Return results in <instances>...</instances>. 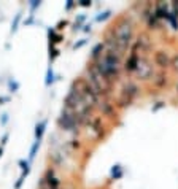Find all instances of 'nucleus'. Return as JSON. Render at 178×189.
<instances>
[{"mask_svg": "<svg viewBox=\"0 0 178 189\" xmlns=\"http://www.w3.org/2000/svg\"><path fill=\"white\" fill-rule=\"evenodd\" d=\"M122 57H124V56H122L118 49L105 48L100 57L97 60H94V64L115 84L116 81L119 80L121 72H122Z\"/></svg>", "mask_w": 178, "mask_h": 189, "instance_id": "f257e3e1", "label": "nucleus"}, {"mask_svg": "<svg viewBox=\"0 0 178 189\" xmlns=\"http://www.w3.org/2000/svg\"><path fill=\"white\" fill-rule=\"evenodd\" d=\"M110 30H112V34L115 37L116 46H118L119 51L122 54L131 51V48L134 45V22L127 16H122L116 21V24Z\"/></svg>", "mask_w": 178, "mask_h": 189, "instance_id": "f03ea898", "label": "nucleus"}, {"mask_svg": "<svg viewBox=\"0 0 178 189\" xmlns=\"http://www.w3.org/2000/svg\"><path fill=\"white\" fill-rule=\"evenodd\" d=\"M140 94V87L138 84L135 83V81L129 80L127 83L122 84L121 91H119V96H118V102H116V105L119 106V108H126V106H129L134 100L137 99V96Z\"/></svg>", "mask_w": 178, "mask_h": 189, "instance_id": "7ed1b4c3", "label": "nucleus"}, {"mask_svg": "<svg viewBox=\"0 0 178 189\" xmlns=\"http://www.w3.org/2000/svg\"><path fill=\"white\" fill-rule=\"evenodd\" d=\"M57 124L60 129L67 130V132H78V129L83 125L81 121L78 119L76 113L65 108V106H62V110H60V115L57 118Z\"/></svg>", "mask_w": 178, "mask_h": 189, "instance_id": "20e7f679", "label": "nucleus"}, {"mask_svg": "<svg viewBox=\"0 0 178 189\" xmlns=\"http://www.w3.org/2000/svg\"><path fill=\"white\" fill-rule=\"evenodd\" d=\"M134 75H137V78L138 80H142V81H148V80H153L154 78V68H153V64L146 59V57H142L138 62V67H137V70Z\"/></svg>", "mask_w": 178, "mask_h": 189, "instance_id": "39448f33", "label": "nucleus"}, {"mask_svg": "<svg viewBox=\"0 0 178 189\" xmlns=\"http://www.w3.org/2000/svg\"><path fill=\"white\" fill-rule=\"evenodd\" d=\"M153 60H154V65L162 72L167 70L172 64V57L169 56L167 51H164V49H157V51L153 54Z\"/></svg>", "mask_w": 178, "mask_h": 189, "instance_id": "423d86ee", "label": "nucleus"}, {"mask_svg": "<svg viewBox=\"0 0 178 189\" xmlns=\"http://www.w3.org/2000/svg\"><path fill=\"white\" fill-rule=\"evenodd\" d=\"M140 59H142V56H140L138 53H135V51H132V49H131V53L127 54V57H126V60H124V64H122V70H124L126 73H135Z\"/></svg>", "mask_w": 178, "mask_h": 189, "instance_id": "0eeeda50", "label": "nucleus"}, {"mask_svg": "<svg viewBox=\"0 0 178 189\" xmlns=\"http://www.w3.org/2000/svg\"><path fill=\"white\" fill-rule=\"evenodd\" d=\"M169 83V80H167V73L162 72V70H159L156 75H154V78H153V84H154L156 87H159V89H162V87H165Z\"/></svg>", "mask_w": 178, "mask_h": 189, "instance_id": "6e6552de", "label": "nucleus"}, {"mask_svg": "<svg viewBox=\"0 0 178 189\" xmlns=\"http://www.w3.org/2000/svg\"><path fill=\"white\" fill-rule=\"evenodd\" d=\"M103 49H105V45H103V41H100V43H97V45L94 46V49H92V54H91V59H92V62L94 60H97L102 56V53H103Z\"/></svg>", "mask_w": 178, "mask_h": 189, "instance_id": "1a4fd4ad", "label": "nucleus"}, {"mask_svg": "<svg viewBox=\"0 0 178 189\" xmlns=\"http://www.w3.org/2000/svg\"><path fill=\"white\" fill-rule=\"evenodd\" d=\"M45 127H46V119L35 125V140H37V142H41V137H43V132H45Z\"/></svg>", "mask_w": 178, "mask_h": 189, "instance_id": "9d476101", "label": "nucleus"}, {"mask_svg": "<svg viewBox=\"0 0 178 189\" xmlns=\"http://www.w3.org/2000/svg\"><path fill=\"white\" fill-rule=\"evenodd\" d=\"M40 143L41 142H34V145H32V148H30V156H29V161H34V157L37 156V151H38V148H40Z\"/></svg>", "mask_w": 178, "mask_h": 189, "instance_id": "9b49d317", "label": "nucleus"}, {"mask_svg": "<svg viewBox=\"0 0 178 189\" xmlns=\"http://www.w3.org/2000/svg\"><path fill=\"white\" fill-rule=\"evenodd\" d=\"M170 68L173 70L175 73H178V54H175L172 57V64H170Z\"/></svg>", "mask_w": 178, "mask_h": 189, "instance_id": "f8f14e48", "label": "nucleus"}, {"mask_svg": "<svg viewBox=\"0 0 178 189\" xmlns=\"http://www.w3.org/2000/svg\"><path fill=\"white\" fill-rule=\"evenodd\" d=\"M53 77H54V73H53V67H50V68H48V75H46V86H50L53 81H54Z\"/></svg>", "mask_w": 178, "mask_h": 189, "instance_id": "ddd939ff", "label": "nucleus"}, {"mask_svg": "<svg viewBox=\"0 0 178 189\" xmlns=\"http://www.w3.org/2000/svg\"><path fill=\"white\" fill-rule=\"evenodd\" d=\"M19 21H21V13H18L16 18H15V21H13V26H11V32H13V34L18 30V24H19Z\"/></svg>", "mask_w": 178, "mask_h": 189, "instance_id": "4468645a", "label": "nucleus"}, {"mask_svg": "<svg viewBox=\"0 0 178 189\" xmlns=\"http://www.w3.org/2000/svg\"><path fill=\"white\" fill-rule=\"evenodd\" d=\"M110 15H112V11H103V13H100L99 16H97V21H99V22H102V21H105L107 19V18H110Z\"/></svg>", "mask_w": 178, "mask_h": 189, "instance_id": "2eb2a0df", "label": "nucleus"}, {"mask_svg": "<svg viewBox=\"0 0 178 189\" xmlns=\"http://www.w3.org/2000/svg\"><path fill=\"white\" fill-rule=\"evenodd\" d=\"M112 175H113V178H119V176H121L119 165H115V167H113V170H112Z\"/></svg>", "mask_w": 178, "mask_h": 189, "instance_id": "dca6fc26", "label": "nucleus"}, {"mask_svg": "<svg viewBox=\"0 0 178 189\" xmlns=\"http://www.w3.org/2000/svg\"><path fill=\"white\" fill-rule=\"evenodd\" d=\"M18 89H19V84L16 81H10V92H16Z\"/></svg>", "mask_w": 178, "mask_h": 189, "instance_id": "f3484780", "label": "nucleus"}, {"mask_svg": "<svg viewBox=\"0 0 178 189\" xmlns=\"http://www.w3.org/2000/svg\"><path fill=\"white\" fill-rule=\"evenodd\" d=\"M84 43H86V40L83 38L81 41H78V43H75V45H73V49H78V48H81V46L84 45Z\"/></svg>", "mask_w": 178, "mask_h": 189, "instance_id": "a211bd4d", "label": "nucleus"}, {"mask_svg": "<svg viewBox=\"0 0 178 189\" xmlns=\"http://www.w3.org/2000/svg\"><path fill=\"white\" fill-rule=\"evenodd\" d=\"M37 7H40V2H32V3H30V10H32V11H34Z\"/></svg>", "mask_w": 178, "mask_h": 189, "instance_id": "6ab92c4d", "label": "nucleus"}, {"mask_svg": "<svg viewBox=\"0 0 178 189\" xmlns=\"http://www.w3.org/2000/svg\"><path fill=\"white\" fill-rule=\"evenodd\" d=\"M32 21H34V15H30V18H29V19L24 22V24H26V26H29V24H32Z\"/></svg>", "mask_w": 178, "mask_h": 189, "instance_id": "aec40b11", "label": "nucleus"}, {"mask_svg": "<svg viewBox=\"0 0 178 189\" xmlns=\"http://www.w3.org/2000/svg\"><path fill=\"white\" fill-rule=\"evenodd\" d=\"M10 97H0V105H3V102H8Z\"/></svg>", "mask_w": 178, "mask_h": 189, "instance_id": "412c9836", "label": "nucleus"}, {"mask_svg": "<svg viewBox=\"0 0 178 189\" xmlns=\"http://www.w3.org/2000/svg\"><path fill=\"white\" fill-rule=\"evenodd\" d=\"M7 140H8V134H5V135H3V138H2V146H3L5 143H7Z\"/></svg>", "mask_w": 178, "mask_h": 189, "instance_id": "4be33fe9", "label": "nucleus"}, {"mask_svg": "<svg viewBox=\"0 0 178 189\" xmlns=\"http://www.w3.org/2000/svg\"><path fill=\"white\" fill-rule=\"evenodd\" d=\"M79 5H81V7H91V5H92V3H91V2H81Z\"/></svg>", "mask_w": 178, "mask_h": 189, "instance_id": "5701e85b", "label": "nucleus"}, {"mask_svg": "<svg viewBox=\"0 0 178 189\" xmlns=\"http://www.w3.org/2000/svg\"><path fill=\"white\" fill-rule=\"evenodd\" d=\"M7 121H8V115H3V118H2V124H7Z\"/></svg>", "mask_w": 178, "mask_h": 189, "instance_id": "b1692460", "label": "nucleus"}, {"mask_svg": "<svg viewBox=\"0 0 178 189\" xmlns=\"http://www.w3.org/2000/svg\"><path fill=\"white\" fill-rule=\"evenodd\" d=\"M83 30H84V32H91V24H89V26H84Z\"/></svg>", "mask_w": 178, "mask_h": 189, "instance_id": "393cba45", "label": "nucleus"}, {"mask_svg": "<svg viewBox=\"0 0 178 189\" xmlns=\"http://www.w3.org/2000/svg\"><path fill=\"white\" fill-rule=\"evenodd\" d=\"M72 7H73V3H72V2H69V3H67V7H65V8H67V10H70Z\"/></svg>", "mask_w": 178, "mask_h": 189, "instance_id": "a878e982", "label": "nucleus"}, {"mask_svg": "<svg viewBox=\"0 0 178 189\" xmlns=\"http://www.w3.org/2000/svg\"><path fill=\"white\" fill-rule=\"evenodd\" d=\"M2 153H3V148L0 146V157H2Z\"/></svg>", "mask_w": 178, "mask_h": 189, "instance_id": "bb28decb", "label": "nucleus"}, {"mask_svg": "<svg viewBox=\"0 0 178 189\" xmlns=\"http://www.w3.org/2000/svg\"><path fill=\"white\" fill-rule=\"evenodd\" d=\"M175 89H176V92H178V83H176V87H175Z\"/></svg>", "mask_w": 178, "mask_h": 189, "instance_id": "cd10ccee", "label": "nucleus"}]
</instances>
